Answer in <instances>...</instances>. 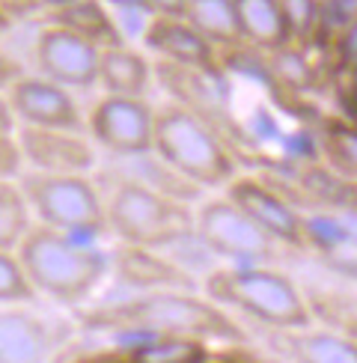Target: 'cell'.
<instances>
[{
  "instance_id": "cell-1",
  "label": "cell",
  "mask_w": 357,
  "mask_h": 363,
  "mask_svg": "<svg viewBox=\"0 0 357 363\" xmlns=\"http://www.w3.org/2000/svg\"><path fill=\"white\" fill-rule=\"evenodd\" d=\"M89 330H119V334L143 337H197L205 342H247L244 328L235 322L230 310L215 304L212 298L191 289H155L137 292L128 301L86 310L78 315Z\"/></svg>"
},
{
  "instance_id": "cell-2",
  "label": "cell",
  "mask_w": 357,
  "mask_h": 363,
  "mask_svg": "<svg viewBox=\"0 0 357 363\" xmlns=\"http://www.w3.org/2000/svg\"><path fill=\"white\" fill-rule=\"evenodd\" d=\"M21 268L36 295L54 304H84L110 274V253L96 238H81L36 223L18 247Z\"/></svg>"
},
{
  "instance_id": "cell-3",
  "label": "cell",
  "mask_w": 357,
  "mask_h": 363,
  "mask_svg": "<svg viewBox=\"0 0 357 363\" xmlns=\"http://www.w3.org/2000/svg\"><path fill=\"white\" fill-rule=\"evenodd\" d=\"M203 295L230 313H242L265 330L316 325L307 292L274 265H223L203 283Z\"/></svg>"
},
{
  "instance_id": "cell-4",
  "label": "cell",
  "mask_w": 357,
  "mask_h": 363,
  "mask_svg": "<svg viewBox=\"0 0 357 363\" xmlns=\"http://www.w3.org/2000/svg\"><path fill=\"white\" fill-rule=\"evenodd\" d=\"M108 233L119 245L164 250L193 238L197 208L188 200L164 194L140 179H119L104 196Z\"/></svg>"
},
{
  "instance_id": "cell-5",
  "label": "cell",
  "mask_w": 357,
  "mask_h": 363,
  "mask_svg": "<svg viewBox=\"0 0 357 363\" xmlns=\"http://www.w3.org/2000/svg\"><path fill=\"white\" fill-rule=\"evenodd\" d=\"M152 155L173 167L191 185L227 188L235 179V164L227 146L208 123L185 104H164L155 108V138Z\"/></svg>"
},
{
  "instance_id": "cell-6",
  "label": "cell",
  "mask_w": 357,
  "mask_h": 363,
  "mask_svg": "<svg viewBox=\"0 0 357 363\" xmlns=\"http://www.w3.org/2000/svg\"><path fill=\"white\" fill-rule=\"evenodd\" d=\"M18 185L33 208L36 223L81 238H98L108 233L104 196L89 176L24 170Z\"/></svg>"
},
{
  "instance_id": "cell-7",
  "label": "cell",
  "mask_w": 357,
  "mask_h": 363,
  "mask_svg": "<svg viewBox=\"0 0 357 363\" xmlns=\"http://www.w3.org/2000/svg\"><path fill=\"white\" fill-rule=\"evenodd\" d=\"M193 238L208 253L230 259L235 265H271L280 262L286 253H292V247L280 245L274 235H268L259 223H253L227 196H215V200L197 206Z\"/></svg>"
},
{
  "instance_id": "cell-8",
  "label": "cell",
  "mask_w": 357,
  "mask_h": 363,
  "mask_svg": "<svg viewBox=\"0 0 357 363\" xmlns=\"http://www.w3.org/2000/svg\"><path fill=\"white\" fill-rule=\"evenodd\" d=\"M89 140L119 158L152 152L155 108L146 96H108L104 93L86 113Z\"/></svg>"
},
{
  "instance_id": "cell-9",
  "label": "cell",
  "mask_w": 357,
  "mask_h": 363,
  "mask_svg": "<svg viewBox=\"0 0 357 363\" xmlns=\"http://www.w3.org/2000/svg\"><path fill=\"white\" fill-rule=\"evenodd\" d=\"M98 57L101 48L86 36L48 24L39 30L33 42V69L66 89H89L98 84Z\"/></svg>"
},
{
  "instance_id": "cell-10",
  "label": "cell",
  "mask_w": 357,
  "mask_h": 363,
  "mask_svg": "<svg viewBox=\"0 0 357 363\" xmlns=\"http://www.w3.org/2000/svg\"><path fill=\"white\" fill-rule=\"evenodd\" d=\"M223 196L232 200L253 223H259L268 235H274L280 245H286L292 250L310 247L304 215L271 182H265L259 176H235L227 185V191H223Z\"/></svg>"
},
{
  "instance_id": "cell-11",
  "label": "cell",
  "mask_w": 357,
  "mask_h": 363,
  "mask_svg": "<svg viewBox=\"0 0 357 363\" xmlns=\"http://www.w3.org/2000/svg\"><path fill=\"white\" fill-rule=\"evenodd\" d=\"M6 101L18 125L86 131V116L81 113L72 89L42 78V74H21L6 89Z\"/></svg>"
},
{
  "instance_id": "cell-12",
  "label": "cell",
  "mask_w": 357,
  "mask_h": 363,
  "mask_svg": "<svg viewBox=\"0 0 357 363\" xmlns=\"http://www.w3.org/2000/svg\"><path fill=\"white\" fill-rule=\"evenodd\" d=\"M18 146L24 164L36 173H81L89 176L96 167V146L86 131L66 128H36L18 125Z\"/></svg>"
},
{
  "instance_id": "cell-13",
  "label": "cell",
  "mask_w": 357,
  "mask_h": 363,
  "mask_svg": "<svg viewBox=\"0 0 357 363\" xmlns=\"http://www.w3.org/2000/svg\"><path fill=\"white\" fill-rule=\"evenodd\" d=\"M143 48L161 57L164 63L191 72L215 69V45L197 33L182 15H149L143 27Z\"/></svg>"
},
{
  "instance_id": "cell-14",
  "label": "cell",
  "mask_w": 357,
  "mask_h": 363,
  "mask_svg": "<svg viewBox=\"0 0 357 363\" xmlns=\"http://www.w3.org/2000/svg\"><path fill=\"white\" fill-rule=\"evenodd\" d=\"M265 342L289 363H357V337L331 328L265 330Z\"/></svg>"
},
{
  "instance_id": "cell-15",
  "label": "cell",
  "mask_w": 357,
  "mask_h": 363,
  "mask_svg": "<svg viewBox=\"0 0 357 363\" xmlns=\"http://www.w3.org/2000/svg\"><path fill=\"white\" fill-rule=\"evenodd\" d=\"M57 337L30 304H0V363H48Z\"/></svg>"
},
{
  "instance_id": "cell-16",
  "label": "cell",
  "mask_w": 357,
  "mask_h": 363,
  "mask_svg": "<svg viewBox=\"0 0 357 363\" xmlns=\"http://www.w3.org/2000/svg\"><path fill=\"white\" fill-rule=\"evenodd\" d=\"M110 271L119 283L131 286L137 292H155V289H193V277L178 265L164 259L161 250L119 245L110 253Z\"/></svg>"
},
{
  "instance_id": "cell-17",
  "label": "cell",
  "mask_w": 357,
  "mask_h": 363,
  "mask_svg": "<svg viewBox=\"0 0 357 363\" xmlns=\"http://www.w3.org/2000/svg\"><path fill=\"white\" fill-rule=\"evenodd\" d=\"M98 86L108 96H146L152 86V63L125 42L108 45L98 57Z\"/></svg>"
},
{
  "instance_id": "cell-18",
  "label": "cell",
  "mask_w": 357,
  "mask_h": 363,
  "mask_svg": "<svg viewBox=\"0 0 357 363\" xmlns=\"http://www.w3.org/2000/svg\"><path fill=\"white\" fill-rule=\"evenodd\" d=\"M235 9L242 45H253L259 51H283L292 45L280 0H235Z\"/></svg>"
},
{
  "instance_id": "cell-19",
  "label": "cell",
  "mask_w": 357,
  "mask_h": 363,
  "mask_svg": "<svg viewBox=\"0 0 357 363\" xmlns=\"http://www.w3.org/2000/svg\"><path fill=\"white\" fill-rule=\"evenodd\" d=\"M51 24L74 30L89 42H96L98 48L123 42L110 6L104 0H57V4H51Z\"/></svg>"
},
{
  "instance_id": "cell-20",
  "label": "cell",
  "mask_w": 357,
  "mask_h": 363,
  "mask_svg": "<svg viewBox=\"0 0 357 363\" xmlns=\"http://www.w3.org/2000/svg\"><path fill=\"white\" fill-rule=\"evenodd\" d=\"M182 18L215 45H242L235 0H188Z\"/></svg>"
},
{
  "instance_id": "cell-21",
  "label": "cell",
  "mask_w": 357,
  "mask_h": 363,
  "mask_svg": "<svg viewBox=\"0 0 357 363\" xmlns=\"http://www.w3.org/2000/svg\"><path fill=\"white\" fill-rule=\"evenodd\" d=\"M33 226V208H30L18 179H0V250L18 253L21 241Z\"/></svg>"
},
{
  "instance_id": "cell-22",
  "label": "cell",
  "mask_w": 357,
  "mask_h": 363,
  "mask_svg": "<svg viewBox=\"0 0 357 363\" xmlns=\"http://www.w3.org/2000/svg\"><path fill=\"white\" fill-rule=\"evenodd\" d=\"M143 363H205V340L197 337H146L131 352Z\"/></svg>"
},
{
  "instance_id": "cell-23",
  "label": "cell",
  "mask_w": 357,
  "mask_h": 363,
  "mask_svg": "<svg viewBox=\"0 0 357 363\" xmlns=\"http://www.w3.org/2000/svg\"><path fill=\"white\" fill-rule=\"evenodd\" d=\"M292 42H310L322 33V0H280Z\"/></svg>"
},
{
  "instance_id": "cell-24",
  "label": "cell",
  "mask_w": 357,
  "mask_h": 363,
  "mask_svg": "<svg viewBox=\"0 0 357 363\" xmlns=\"http://www.w3.org/2000/svg\"><path fill=\"white\" fill-rule=\"evenodd\" d=\"M39 295L30 286L18 253L0 250V304H33Z\"/></svg>"
},
{
  "instance_id": "cell-25",
  "label": "cell",
  "mask_w": 357,
  "mask_h": 363,
  "mask_svg": "<svg viewBox=\"0 0 357 363\" xmlns=\"http://www.w3.org/2000/svg\"><path fill=\"white\" fill-rule=\"evenodd\" d=\"M324 155L339 176L357 179V128H348V125L327 128Z\"/></svg>"
},
{
  "instance_id": "cell-26",
  "label": "cell",
  "mask_w": 357,
  "mask_h": 363,
  "mask_svg": "<svg viewBox=\"0 0 357 363\" xmlns=\"http://www.w3.org/2000/svg\"><path fill=\"white\" fill-rule=\"evenodd\" d=\"M24 173V155L15 128H0V179H18Z\"/></svg>"
},
{
  "instance_id": "cell-27",
  "label": "cell",
  "mask_w": 357,
  "mask_h": 363,
  "mask_svg": "<svg viewBox=\"0 0 357 363\" xmlns=\"http://www.w3.org/2000/svg\"><path fill=\"white\" fill-rule=\"evenodd\" d=\"M357 21V0H322V30H334L339 36Z\"/></svg>"
},
{
  "instance_id": "cell-28",
  "label": "cell",
  "mask_w": 357,
  "mask_h": 363,
  "mask_svg": "<svg viewBox=\"0 0 357 363\" xmlns=\"http://www.w3.org/2000/svg\"><path fill=\"white\" fill-rule=\"evenodd\" d=\"M21 74H24V72H21V66L15 63V60H12L4 48H0V93L6 96V89H9L15 81H18Z\"/></svg>"
},
{
  "instance_id": "cell-29",
  "label": "cell",
  "mask_w": 357,
  "mask_h": 363,
  "mask_svg": "<svg viewBox=\"0 0 357 363\" xmlns=\"http://www.w3.org/2000/svg\"><path fill=\"white\" fill-rule=\"evenodd\" d=\"M336 45H339V54L346 63H357V21L336 36Z\"/></svg>"
},
{
  "instance_id": "cell-30",
  "label": "cell",
  "mask_w": 357,
  "mask_h": 363,
  "mask_svg": "<svg viewBox=\"0 0 357 363\" xmlns=\"http://www.w3.org/2000/svg\"><path fill=\"white\" fill-rule=\"evenodd\" d=\"M188 0H146L149 15H182Z\"/></svg>"
},
{
  "instance_id": "cell-31",
  "label": "cell",
  "mask_w": 357,
  "mask_h": 363,
  "mask_svg": "<svg viewBox=\"0 0 357 363\" xmlns=\"http://www.w3.org/2000/svg\"><path fill=\"white\" fill-rule=\"evenodd\" d=\"M42 0H0V9H4L6 15H12V18H21V15L33 12Z\"/></svg>"
},
{
  "instance_id": "cell-32",
  "label": "cell",
  "mask_w": 357,
  "mask_h": 363,
  "mask_svg": "<svg viewBox=\"0 0 357 363\" xmlns=\"http://www.w3.org/2000/svg\"><path fill=\"white\" fill-rule=\"evenodd\" d=\"M128 354H116V352H96V354H84L74 363H125Z\"/></svg>"
},
{
  "instance_id": "cell-33",
  "label": "cell",
  "mask_w": 357,
  "mask_h": 363,
  "mask_svg": "<svg viewBox=\"0 0 357 363\" xmlns=\"http://www.w3.org/2000/svg\"><path fill=\"white\" fill-rule=\"evenodd\" d=\"M110 9H125V12H143L149 15V6H146V0H104Z\"/></svg>"
},
{
  "instance_id": "cell-34",
  "label": "cell",
  "mask_w": 357,
  "mask_h": 363,
  "mask_svg": "<svg viewBox=\"0 0 357 363\" xmlns=\"http://www.w3.org/2000/svg\"><path fill=\"white\" fill-rule=\"evenodd\" d=\"M0 128H18V123H15V116L9 111V101H6L4 93H0Z\"/></svg>"
},
{
  "instance_id": "cell-35",
  "label": "cell",
  "mask_w": 357,
  "mask_h": 363,
  "mask_svg": "<svg viewBox=\"0 0 357 363\" xmlns=\"http://www.w3.org/2000/svg\"><path fill=\"white\" fill-rule=\"evenodd\" d=\"M12 21H15V18H12V15H6L4 9H0V36H4V33H6V30L12 27Z\"/></svg>"
},
{
  "instance_id": "cell-36",
  "label": "cell",
  "mask_w": 357,
  "mask_h": 363,
  "mask_svg": "<svg viewBox=\"0 0 357 363\" xmlns=\"http://www.w3.org/2000/svg\"><path fill=\"white\" fill-rule=\"evenodd\" d=\"M125 363H143V360H137V357H131V354H128V360H125Z\"/></svg>"
}]
</instances>
